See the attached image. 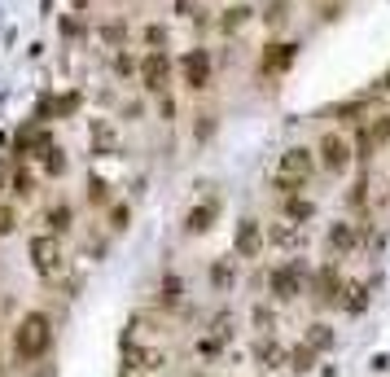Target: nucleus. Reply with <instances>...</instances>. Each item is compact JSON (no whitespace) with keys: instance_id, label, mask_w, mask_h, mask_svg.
I'll return each mask as SVG.
<instances>
[{"instance_id":"obj_30","label":"nucleus","mask_w":390,"mask_h":377,"mask_svg":"<svg viewBox=\"0 0 390 377\" xmlns=\"http://www.w3.org/2000/svg\"><path fill=\"white\" fill-rule=\"evenodd\" d=\"M13 224H18V211L0 202V233H13Z\"/></svg>"},{"instance_id":"obj_9","label":"nucleus","mask_w":390,"mask_h":377,"mask_svg":"<svg viewBox=\"0 0 390 377\" xmlns=\"http://www.w3.org/2000/svg\"><path fill=\"white\" fill-rule=\"evenodd\" d=\"M294 57H298V44L272 40V44H263V53H259V71H263L268 79H276V75H285L289 66H294Z\"/></svg>"},{"instance_id":"obj_31","label":"nucleus","mask_w":390,"mask_h":377,"mask_svg":"<svg viewBox=\"0 0 390 377\" xmlns=\"http://www.w3.org/2000/svg\"><path fill=\"white\" fill-rule=\"evenodd\" d=\"M254 351H259V360H276V347H272V342H259Z\"/></svg>"},{"instance_id":"obj_24","label":"nucleus","mask_w":390,"mask_h":377,"mask_svg":"<svg viewBox=\"0 0 390 377\" xmlns=\"http://www.w3.org/2000/svg\"><path fill=\"white\" fill-rule=\"evenodd\" d=\"M185 299V281H175V276H167V281H162V307H175Z\"/></svg>"},{"instance_id":"obj_32","label":"nucleus","mask_w":390,"mask_h":377,"mask_svg":"<svg viewBox=\"0 0 390 377\" xmlns=\"http://www.w3.org/2000/svg\"><path fill=\"white\" fill-rule=\"evenodd\" d=\"M193 5H198V0H175V13H189Z\"/></svg>"},{"instance_id":"obj_10","label":"nucleus","mask_w":390,"mask_h":377,"mask_svg":"<svg viewBox=\"0 0 390 377\" xmlns=\"http://www.w3.org/2000/svg\"><path fill=\"white\" fill-rule=\"evenodd\" d=\"M219 211H224V198L219 193H210V198H202L198 206L185 215V233L189 237H202V233H210L215 228V220H219Z\"/></svg>"},{"instance_id":"obj_3","label":"nucleus","mask_w":390,"mask_h":377,"mask_svg":"<svg viewBox=\"0 0 390 377\" xmlns=\"http://www.w3.org/2000/svg\"><path fill=\"white\" fill-rule=\"evenodd\" d=\"M180 79L189 92H206L215 84V57H210V48H189L180 57Z\"/></svg>"},{"instance_id":"obj_6","label":"nucleus","mask_w":390,"mask_h":377,"mask_svg":"<svg viewBox=\"0 0 390 377\" xmlns=\"http://www.w3.org/2000/svg\"><path fill=\"white\" fill-rule=\"evenodd\" d=\"M303 272H307V264H298V259H289L285 268H272V276H268L272 299H276V303L298 299V294H303Z\"/></svg>"},{"instance_id":"obj_15","label":"nucleus","mask_w":390,"mask_h":377,"mask_svg":"<svg viewBox=\"0 0 390 377\" xmlns=\"http://www.w3.org/2000/svg\"><path fill=\"white\" fill-rule=\"evenodd\" d=\"M250 18H254V9H250V5H229V9H224V18H219L215 27L224 31V36H233V31H241Z\"/></svg>"},{"instance_id":"obj_19","label":"nucleus","mask_w":390,"mask_h":377,"mask_svg":"<svg viewBox=\"0 0 390 377\" xmlns=\"http://www.w3.org/2000/svg\"><path fill=\"white\" fill-rule=\"evenodd\" d=\"M40 171L44 176H66V154H62L57 145H48V150L40 154Z\"/></svg>"},{"instance_id":"obj_18","label":"nucleus","mask_w":390,"mask_h":377,"mask_svg":"<svg viewBox=\"0 0 390 377\" xmlns=\"http://www.w3.org/2000/svg\"><path fill=\"white\" fill-rule=\"evenodd\" d=\"M233 281H237L233 259H219V264H210V285H215V290H233Z\"/></svg>"},{"instance_id":"obj_4","label":"nucleus","mask_w":390,"mask_h":377,"mask_svg":"<svg viewBox=\"0 0 390 377\" xmlns=\"http://www.w3.org/2000/svg\"><path fill=\"white\" fill-rule=\"evenodd\" d=\"M351 158H355V145L342 136V132H324L320 136V145H316V162L329 176H342L347 167H351Z\"/></svg>"},{"instance_id":"obj_1","label":"nucleus","mask_w":390,"mask_h":377,"mask_svg":"<svg viewBox=\"0 0 390 377\" xmlns=\"http://www.w3.org/2000/svg\"><path fill=\"white\" fill-rule=\"evenodd\" d=\"M53 351V320L44 311H27V316L13 325V355L27 360V364H40V360Z\"/></svg>"},{"instance_id":"obj_28","label":"nucleus","mask_w":390,"mask_h":377,"mask_svg":"<svg viewBox=\"0 0 390 377\" xmlns=\"http://www.w3.org/2000/svg\"><path fill=\"white\" fill-rule=\"evenodd\" d=\"M101 36H106V44L123 48V40H127V27H123V22H115V27H110V22H106V27H101Z\"/></svg>"},{"instance_id":"obj_12","label":"nucleus","mask_w":390,"mask_h":377,"mask_svg":"<svg viewBox=\"0 0 390 377\" xmlns=\"http://www.w3.org/2000/svg\"><path fill=\"white\" fill-rule=\"evenodd\" d=\"M324 241H329V250H333V255H351L355 246H360V228L347 224V220H338V224H329Z\"/></svg>"},{"instance_id":"obj_16","label":"nucleus","mask_w":390,"mask_h":377,"mask_svg":"<svg viewBox=\"0 0 390 377\" xmlns=\"http://www.w3.org/2000/svg\"><path fill=\"white\" fill-rule=\"evenodd\" d=\"M289 13H294L289 0H268V5H263V27H268V31H281V27L289 22Z\"/></svg>"},{"instance_id":"obj_5","label":"nucleus","mask_w":390,"mask_h":377,"mask_svg":"<svg viewBox=\"0 0 390 377\" xmlns=\"http://www.w3.org/2000/svg\"><path fill=\"white\" fill-rule=\"evenodd\" d=\"M276 176H281V180H294V185H307V180L316 176V150H307V145L285 150L281 162H276Z\"/></svg>"},{"instance_id":"obj_29","label":"nucleus","mask_w":390,"mask_h":377,"mask_svg":"<svg viewBox=\"0 0 390 377\" xmlns=\"http://www.w3.org/2000/svg\"><path fill=\"white\" fill-rule=\"evenodd\" d=\"M145 44H150V48H167V27H145Z\"/></svg>"},{"instance_id":"obj_11","label":"nucleus","mask_w":390,"mask_h":377,"mask_svg":"<svg viewBox=\"0 0 390 377\" xmlns=\"http://www.w3.org/2000/svg\"><path fill=\"white\" fill-rule=\"evenodd\" d=\"M263 228H259V220H237V228H233V255L237 259H254L259 250H263Z\"/></svg>"},{"instance_id":"obj_27","label":"nucleus","mask_w":390,"mask_h":377,"mask_svg":"<svg viewBox=\"0 0 390 377\" xmlns=\"http://www.w3.org/2000/svg\"><path fill=\"white\" fill-rule=\"evenodd\" d=\"M13 193H18V198H31V193H36V176L18 171V176H13Z\"/></svg>"},{"instance_id":"obj_13","label":"nucleus","mask_w":390,"mask_h":377,"mask_svg":"<svg viewBox=\"0 0 390 377\" xmlns=\"http://www.w3.org/2000/svg\"><path fill=\"white\" fill-rule=\"evenodd\" d=\"M312 290H316V299L333 303V299H338V294H342L347 285H342V276H338V268H333V264H324V268L312 276Z\"/></svg>"},{"instance_id":"obj_22","label":"nucleus","mask_w":390,"mask_h":377,"mask_svg":"<svg viewBox=\"0 0 390 377\" xmlns=\"http://www.w3.org/2000/svg\"><path fill=\"white\" fill-rule=\"evenodd\" d=\"M75 110H79V92H62V97H53V119H71Z\"/></svg>"},{"instance_id":"obj_23","label":"nucleus","mask_w":390,"mask_h":377,"mask_svg":"<svg viewBox=\"0 0 390 377\" xmlns=\"http://www.w3.org/2000/svg\"><path fill=\"white\" fill-rule=\"evenodd\" d=\"M127 224H132V206H127V202H110V228L123 233Z\"/></svg>"},{"instance_id":"obj_25","label":"nucleus","mask_w":390,"mask_h":377,"mask_svg":"<svg viewBox=\"0 0 390 377\" xmlns=\"http://www.w3.org/2000/svg\"><path fill=\"white\" fill-rule=\"evenodd\" d=\"M347 206H351V211H364V206H368V180H355V185H351Z\"/></svg>"},{"instance_id":"obj_26","label":"nucleus","mask_w":390,"mask_h":377,"mask_svg":"<svg viewBox=\"0 0 390 377\" xmlns=\"http://www.w3.org/2000/svg\"><path fill=\"white\" fill-rule=\"evenodd\" d=\"M88 202H92V206H110V193H106V180H96V176L88 180Z\"/></svg>"},{"instance_id":"obj_8","label":"nucleus","mask_w":390,"mask_h":377,"mask_svg":"<svg viewBox=\"0 0 390 377\" xmlns=\"http://www.w3.org/2000/svg\"><path fill=\"white\" fill-rule=\"evenodd\" d=\"M171 57L162 53V48H150V53L140 57V84L150 88V92H167V84H171Z\"/></svg>"},{"instance_id":"obj_2","label":"nucleus","mask_w":390,"mask_h":377,"mask_svg":"<svg viewBox=\"0 0 390 377\" xmlns=\"http://www.w3.org/2000/svg\"><path fill=\"white\" fill-rule=\"evenodd\" d=\"M27 250H31V268H36L40 281H57V276L66 272V250H62V237H53V233H36Z\"/></svg>"},{"instance_id":"obj_14","label":"nucleus","mask_w":390,"mask_h":377,"mask_svg":"<svg viewBox=\"0 0 390 377\" xmlns=\"http://www.w3.org/2000/svg\"><path fill=\"white\" fill-rule=\"evenodd\" d=\"M44 233H53V237H66L71 228H75V206L71 202H53L48 206V215H44Z\"/></svg>"},{"instance_id":"obj_7","label":"nucleus","mask_w":390,"mask_h":377,"mask_svg":"<svg viewBox=\"0 0 390 377\" xmlns=\"http://www.w3.org/2000/svg\"><path fill=\"white\" fill-rule=\"evenodd\" d=\"M382 145H390V114H368V119L360 123L355 150H360V158H373Z\"/></svg>"},{"instance_id":"obj_20","label":"nucleus","mask_w":390,"mask_h":377,"mask_svg":"<svg viewBox=\"0 0 390 377\" xmlns=\"http://www.w3.org/2000/svg\"><path fill=\"white\" fill-rule=\"evenodd\" d=\"M312 364H316V347H312V342H298V347L289 351V369H294V373H307Z\"/></svg>"},{"instance_id":"obj_33","label":"nucleus","mask_w":390,"mask_h":377,"mask_svg":"<svg viewBox=\"0 0 390 377\" xmlns=\"http://www.w3.org/2000/svg\"><path fill=\"white\" fill-rule=\"evenodd\" d=\"M386 88H390V75H386Z\"/></svg>"},{"instance_id":"obj_34","label":"nucleus","mask_w":390,"mask_h":377,"mask_svg":"<svg viewBox=\"0 0 390 377\" xmlns=\"http://www.w3.org/2000/svg\"><path fill=\"white\" fill-rule=\"evenodd\" d=\"M0 369H5V360H0Z\"/></svg>"},{"instance_id":"obj_21","label":"nucleus","mask_w":390,"mask_h":377,"mask_svg":"<svg viewBox=\"0 0 390 377\" xmlns=\"http://www.w3.org/2000/svg\"><path fill=\"white\" fill-rule=\"evenodd\" d=\"M215 127H219V119H215L210 110H202V114H198V123H193V136H198V145H206L210 136H215Z\"/></svg>"},{"instance_id":"obj_17","label":"nucleus","mask_w":390,"mask_h":377,"mask_svg":"<svg viewBox=\"0 0 390 377\" xmlns=\"http://www.w3.org/2000/svg\"><path fill=\"white\" fill-rule=\"evenodd\" d=\"M281 211H285V220H294V224H307L316 215V206L307 202V198H298V193H289V198H281Z\"/></svg>"}]
</instances>
